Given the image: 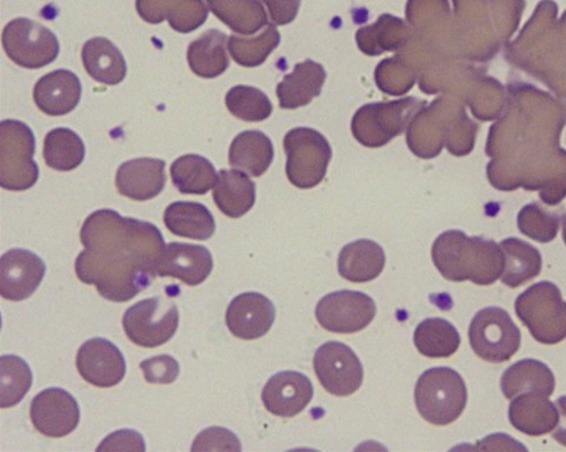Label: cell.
Masks as SVG:
<instances>
[{
	"label": "cell",
	"instance_id": "6da1fadb",
	"mask_svg": "<svg viewBox=\"0 0 566 452\" xmlns=\"http://www.w3.org/2000/svg\"><path fill=\"white\" fill-rule=\"evenodd\" d=\"M81 241L84 250L75 263L78 280L114 303H127L151 285L167 248L155 224L112 210L88 216Z\"/></svg>",
	"mask_w": 566,
	"mask_h": 452
},
{
	"label": "cell",
	"instance_id": "7a4b0ae2",
	"mask_svg": "<svg viewBox=\"0 0 566 452\" xmlns=\"http://www.w3.org/2000/svg\"><path fill=\"white\" fill-rule=\"evenodd\" d=\"M432 260L446 280L454 283L467 281L488 286L500 280L505 259L501 248L492 240L469 238L460 231H449L437 238Z\"/></svg>",
	"mask_w": 566,
	"mask_h": 452
},
{
	"label": "cell",
	"instance_id": "3957f363",
	"mask_svg": "<svg viewBox=\"0 0 566 452\" xmlns=\"http://www.w3.org/2000/svg\"><path fill=\"white\" fill-rule=\"evenodd\" d=\"M416 406L424 421L438 427L455 422L468 404L464 379L450 368L424 371L417 381Z\"/></svg>",
	"mask_w": 566,
	"mask_h": 452
},
{
	"label": "cell",
	"instance_id": "277c9868",
	"mask_svg": "<svg viewBox=\"0 0 566 452\" xmlns=\"http://www.w3.org/2000/svg\"><path fill=\"white\" fill-rule=\"evenodd\" d=\"M515 309L537 341L555 345L566 338V303L554 283L541 282L528 287L516 299Z\"/></svg>",
	"mask_w": 566,
	"mask_h": 452
},
{
	"label": "cell",
	"instance_id": "5b68a950",
	"mask_svg": "<svg viewBox=\"0 0 566 452\" xmlns=\"http://www.w3.org/2000/svg\"><path fill=\"white\" fill-rule=\"evenodd\" d=\"M424 104L416 97L367 104L353 117V135L365 147H382L405 132Z\"/></svg>",
	"mask_w": 566,
	"mask_h": 452
},
{
	"label": "cell",
	"instance_id": "8992f818",
	"mask_svg": "<svg viewBox=\"0 0 566 452\" xmlns=\"http://www.w3.org/2000/svg\"><path fill=\"white\" fill-rule=\"evenodd\" d=\"M34 135L21 120L0 124V186L11 191L28 190L38 182L39 166L33 161Z\"/></svg>",
	"mask_w": 566,
	"mask_h": 452
},
{
	"label": "cell",
	"instance_id": "52a82bcc",
	"mask_svg": "<svg viewBox=\"0 0 566 452\" xmlns=\"http://www.w3.org/2000/svg\"><path fill=\"white\" fill-rule=\"evenodd\" d=\"M287 154L286 172L292 185L311 189L326 177L332 148L326 137L311 128H295L283 140Z\"/></svg>",
	"mask_w": 566,
	"mask_h": 452
},
{
	"label": "cell",
	"instance_id": "ba28073f",
	"mask_svg": "<svg viewBox=\"0 0 566 452\" xmlns=\"http://www.w3.org/2000/svg\"><path fill=\"white\" fill-rule=\"evenodd\" d=\"M469 338L478 357L500 364L517 354L522 334L504 308L486 307L478 312L472 319Z\"/></svg>",
	"mask_w": 566,
	"mask_h": 452
},
{
	"label": "cell",
	"instance_id": "9c48e42d",
	"mask_svg": "<svg viewBox=\"0 0 566 452\" xmlns=\"http://www.w3.org/2000/svg\"><path fill=\"white\" fill-rule=\"evenodd\" d=\"M179 322V308L171 299L154 297L129 307L122 323L124 332L134 344L154 349L175 336Z\"/></svg>",
	"mask_w": 566,
	"mask_h": 452
},
{
	"label": "cell",
	"instance_id": "30bf717a",
	"mask_svg": "<svg viewBox=\"0 0 566 452\" xmlns=\"http://www.w3.org/2000/svg\"><path fill=\"white\" fill-rule=\"evenodd\" d=\"M3 48L17 65L40 69L55 62L60 55L56 34L28 19H15L3 31Z\"/></svg>",
	"mask_w": 566,
	"mask_h": 452
},
{
	"label": "cell",
	"instance_id": "8fae6325",
	"mask_svg": "<svg viewBox=\"0 0 566 452\" xmlns=\"http://www.w3.org/2000/svg\"><path fill=\"white\" fill-rule=\"evenodd\" d=\"M377 305L369 295L358 291H338L318 302L315 316L327 332L356 334L374 322Z\"/></svg>",
	"mask_w": 566,
	"mask_h": 452
},
{
	"label": "cell",
	"instance_id": "7c38bea8",
	"mask_svg": "<svg viewBox=\"0 0 566 452\" xmlns=\"http://www.w3.org/2000/svg\"><path fill=\"white\" fill-rule=\"evenodd\" d=\"M313 364L322 386L334 396L353 395L363 385V364L350 347L343 343L329 341L318 347Z\"/></svg>",
	"mask_w": 566,
	"mask_h": 452
},
{
	"label": "cell",
	"instance_id": "4fadbf2b",
	"mask_svg": "<svg viewBox=\"0 0 566 452\" xmlns=\"http://www.w3.org/2000/svg\"><path fill=\"white\" fill-rule=\"evenodd\" d=\"M30 416L35 430L51 439L67 437L81 421L75 397L61 388H50L35 396Z\"/></svg>",
	"mask_w": 566,
	"mask_h": 452
},
{
	"label": "cell",
	"instance_id": "5bb4252c",
	"mask_svg": "<svg viewBox=\"0 0 566 452\" xmlns=\"http://www.w3.org/2000/svg\"><path fill=\"white\" fill-rule=\"evenodd\" d=\"M81 377L96 388H114L127 374V362L118 347L108 339L86 340L76 358Z\"/></svg>",
	"mask_w": 566,
	"mask_h": 452
},
{
	"label": "cell",
	"instance_id": "9a60e30c",
	"mask_svg": "<svg viewBox=\"0 0 566 452\" xmlns=\"http://www.w3.org/2000/svg\"><path fill=\"white\" fill-rule=\"evenodd\" d=\"M46 266L31 251L10 250L0 259V294L7 301L22 302L42 284Z\"/></svg>",
	"mask_w": 566,
	"mask_h": 452
},
{
	"label": "cell",
	"instance_id": "2e32d148",
	"mask_svg": "<svg viewBox=\"0 0 566 452\" xmlns=\"http://www.w3.org/2000/svg\"><path fill=\"white\" fill-rule=\"evenodd\" d=\"M276 317L274 304L264 295L248 292L238 295L226 312V324L233 336L243 340L269 334Z\"/></svg>",
	"mask_w": 566,
	"mask_h": 452
},
{
	"label": "cell",
	"instance_id": "e0dca14e",
	"mask_svg": "<svg viewBox=\"0 0 566 452\" xmlns=\"http://www.w3.org/2000/svg\"><path fill=\"white\" fill-rule=\"evenodd\" d=\"M314 395L312 381L305 375L283 371L273 376L262 390V402L274 416L283 419L303 412Z\"/></svg>",
	"mask_w": 566,
	"mask_h": 452
},
{
	"label": "cell",
	"instance_id": "ac0fdd59",
	"mask_svg": "<svg viewBox=\"0 0 566 452\" xmlns=\"http://www.w3.org/2000/svg\"><path fill=\"white\" fill-rule=\"evenodd\" d=\"M212 269L214 260L205 246L170 242L158 265L157 274L175 277L188 286H199L207 281Z\"/></svg>",
	"mask_w": 566,
	"mask_h": 452
},
{
	"label": "cell",
	"instance_id": "d6986e66",
	"mask_svg": "<svg viewBox=\"0 0 566 452\" xmlns=\"http://www.w3.org/2000/svg\"><path fill=\"white\" fill-rule=\"evenodd\" d=\"M136 10L145 22L159 24L168 21L180 33L202 27L209 13L203 0H136Z\"/></svg>",
	"mask_w": 566,
	"mask_h": 452
},
{
	"label": "cell",
	"instance_id": "ffe728a7",
	"mask_svg": "<svg viewBox=\"0 0 566 452\" xmlns=\"http://www.w3.org/2000/svg\"><path fill=\"white\" fill-rule=\"evenodd\" d=\"M166 162L142 158L119 166L116 174L118 193L135 201H148L166 187Z\"/></svg>",
	"mask_w": 566,
	"mask_h": 452
},
{
	"label": "cell",
	"instance_id": "44dd1931",
	"mask_svg": "<svg viewBox=\"0 0 566 452\" xmlns=\"http://www.w3.org/2000/svg\"><path fill=\"white\" fill-rule=\"evenodd\" d=\"M81 96L80 78L65 69L43 76L33 90L35 106L49 116H64L73 112L78 106Z\"/></svg>",
	"mask_w": 566,
	"mask_h": 452
},
{
	"label": "cell",
	"instance_id": "7402d4cb",
	"mask_svg": "<svg viewBox=\"0 0 566 452\" xmlns=\"http://www.w3.org/2000/svg\"><path fill=\"white\" fill-rule=\"evenodd\" d=\"M509 420L513 428L528 434L543 437L554 430L559 421V412L545 395L527 392L520 395L510 406Z\"/></svg>",
	"mask_w": 566,
	"mask_h": 452
},
{
	"label": "cell",
	"instance_id": "603a6c76",
	"mask_svg": "<svg viewBox=\"0 0 566 452\" xmlns=\"http://www.w3.org/2000/svg\"><path fill=\"white\" fill-rule=\"evenodd\" d=\"M326 72L322 64L307 60L295 65L292 74L279 83L276 95L282 109H297L307 106L322 94Z\"/></svg>",
	"mask_w": 566,
	"mask_h": 452
},
{
	"label": "cell",
	"instance_id": "cb8c5ba5",
	"mask_svg": "<svg viewBox=\"0 0 566 452\" xmlns=\"http://www.w3.org/2000/svg\"><path fill=\"white\" fill-rule=\"evenodd\" d=\"M386 263V255L379 243L358 240L348 243L339 255V274L356 284L377 280Z\"/></svg>",
	"mask_w": 566,
	"mask_h": 452
},
{
	"label": "cell",
	"instance_id": "d4e9b609",
	"mask_svg": "<svg viewBox=\"0 0 566 452\" xmlns=\"http://www.w3.org/2000/svg\"><path fill=\"white\" fill-rule=\"evenodd\" d=\"M212 199L224 216L239 219L255 204L256 187L244 172L222 169L212 189Z\"/></svg>",
	"mask_w": 566,
	"mask_h": 452
},
{
	"label": "cell",
	"instance_id": "484cf974",
	"mask_svg": "<svg viewBox=\"0 0 566 452\" xmlns=\"http://www.w3.org/2000/svg\"><path fill=\"white\" fill-rule=\"evenodd\" d=\"M413 38L411 27L392 14H382L375 24L364 27L357 32L358 46L368 56L402 49Z\"/></svg>",
	"mask_w": 566,
	"mask_h": 452
},
{
	"label": "cell",
	"instance_id": "4316f807",
	"mask_svg": "<svg viewBox=\"0 0 566 452\" xmlns=\"http://www.w3.org/2000/svg\"><path fill=\"white\" fill-rule=\"evenodd\" d=\"M274 159L271 138L258 130L239 134L229 149V165L259 178L269 170Z\"/></svg>",
	"mask_w": 566,
	"mask_h": 452
},
{
	"label": "cell",
	"instance_id": "83f0119b",
	"mask_svg": "<svg viewBox=\"0 0 566 452\" xmlns=\"http://www.w3.org/2000/svg\"><path fill=\"white\" fill-rule=\"evenodd\" d=\"M555 387L556 380L551 368L536 359H523L511 365L501 380V388L506 399L527 392L548 397L554 393Z\"/></svg>",
	"mask_w": 566,
	"mask_h": 452
},
{
	"label": "cell",
	"instance_id": "f1b7e54d",
	"mask_svg": "<svg viewBox=\"0 0 566 452\" xmlns=\"http://www.w3.org/2000/svg\"><path fill=\"white\" fill-rule=\"evenodd\" d=\"M82 61L88 76L106 85L119 84L127 76V63L109 40H88L82 49Z\"/></svg>",
	"mask_w": 566,
	"mask_h": 452
},
{
	"label": "cell",
	"instance_id": "f546056e",
	"mask_svg": "<svg viewBox=\"0 0 566 452\" xmlns=\"http://www.w3.org/2000/svg\"><path fill=\"white\" fill-rule=\"evenodd\" d=\"M227 34L219 30H208L193 41L187 52L191 72L202 78L221 76L229 66Z\"/></svg>",
	"mask_w": 566,
	"mask_h": 452
},
{
	"label": "cell",
	"instance_id": "4dcf8cb0",
	"mask_svg": "<svg viewBox=\"0 0 566 452\" xmlns=\"http://www.w3.org/2000/svg\"><path fill=\"white\" fill-rule=\"evenodd\" d=\"M167 229L177 236L205 241L216 233V220L199 202H174L165 212Z\"/></svg>",
	"mask_w": 566,
	"mask_h": 452
},
{
	"label": "cell",
	"instance_id": "1f68e13d",
	"mask_svg": "<svg viewBox=\"0 0 566 452\" xmlns=\"http://www.w3.org/2000/svg\"><path fill=\"white\" fill-rule=\"evenodd\" d=\"M505 265L502 282L511 288H517L539 275L543 260L539 251L518 239H507L501 243Z\"/></svg>",
	"mask_w": 566,
	"mask_h": 452
},
{
	"label": "cell",
	"instance_id": "d6a6232c",
	"mask_svg": "<svg viewBox=\"0 0 566 452\" xmlns=\"http://www.w3.org/2000/svg\"><path fill=\"white\" fill-rule=\"evenodd\" d=\"M209 9L230 30L241 34H254L269 23L259 0H206Z\"/></svg>",
	"mask_w": 566,
	"mask_h": 452
},
{
	"label": "cell",
	"instance_id": "836d02e7",
	"mask_svg": "<svg viewBox=\"0 0 566 452\" xmlns=\"http://www.w3.org/2000/svg\"><path fill=\"white\" fill-rule=\"evenodd\" d=\"M174 186L182 195L205 196L216 186L218 174L203 156L189 154L174 161L170 167Z\"/></svg>",
	"mask_w": 566,
	"mask_h": 452
},
{
	"label": "cell",
	"instance_id": "e575fe53",
	"mask_svg": "<svg viewBox=\"0 0 566 452\" xmlns=\"http://www.w3.org/2000/svg\"><path fill=\"white\" fill-rule=\"evenodd\" d=\"M415 344L418 351L429 358H448L453 356L460 346L457 328L442 318H429L416 328Z\"/></svg>",
	"mask_w": 566,
	"mask_h": 452
},
{
	"label": "cell",
	"instance_id": "d590c367",
	"mask_svg": "<svg viewBox=\"0 0 566 452\" xmlns=\"http://www.w3.org/2000/svg\"><path fill=\"white\" fill-rule=\"evenodd\" d=\"M85 146L82 138L67 128L53 129L45 136V164L59 171H70L80 167L84 160Z\"/></svg>",
	"mask_w": 566,
	"mask_h": 452
},
{
	"label": "cell",
	"instance_id": "8d00e7d4",
	"mask_svg": "<svg viewBox=\"0 0 566 452\" xmlns=\"http://www.w3.org/2000/svg\"><path fill=\"white\" fill-rule=\"evenodd\" d=\"M33 376L29 364L21 357H0V407H15L23 401L32 387Z\"/></svg>",
	"mask_w": 566,
	"mask_h": 452
},
{
	"label": "cell",
	"instance_id": "74e56055",
	"mask_svg": "<svg viewBox=\"0 0 566 452\" xmlns=\"http://www.w3.org/2000/svg\"><path fill=\"white\" fill-rule=\"evenodd\" d=\"M280 32L272 24H269L256 38L230 36L228 49L233 60L245 67H255L265 60L280 44Z\"/></svg>",
	"mask_w": 566,
	"mask_h": 452
},
{
	"label": "cell",
	"instance_id": "f35d334b",
	"mask_svg": "<svg viewBox=\"0 0 566 452\" xmlns=\"http://www.w3.org/2000/svg\"><path fill=\"white\" fill-rule=\"evenodd\" d=\"M230 114L245 122L268 119L273 112L272 102L263 92L248 85H237L226 96Z\"/></svg>",
	"mask_w": 566,
	"mask_h": 452
},
{
	"label": "cell",
	"instance_id": "ab89813d",
	"mask_svg": "<svg viewBox=\"0 0 566 452\" xmlns=\"http://www.w3.org/2000/svg\"><path fill=\"white\" fill-rule=\"evenodd\" d=\"M378 88L389 95H403L413 88L416 74L401 56L385 60L376 71Z\"/></svg>",
	"mask_w": 566,
	"mask_h": 452
},
{
	"label": "cell",
	"instance_id": "60d3db41",
	"mask_svg": "<svg viewBox=\"0 0 566 452\" xmlns=\"http://www.w3.org/2000/svg\"><path fill=\"white\" fill-rule=\"evenodd\" d=\"M449 10L448 0H409L406 17L413 32H418L420 38L436 23L446 20Z\"/></svg>",
	"mask_w": 566,
	"mask_h": 452
},
{
	"label": "cell",
	"instance_id": "b9f144b4",
	"mask_svg": "<svg viewBox=\"0 0 566 452\" xmlns=\"http://www.w3.org/2000/svg\"><path fill=\"white\" fill-rule=\"evenodd\" d=\"M518 225L523 234L544 243L553 241L558 232L557 218L545 214L536 204L524 208Z\"/></svg>",
	"mask_w": 566,
	"mask_h": 452
},
{
	"label": "cell",
	"instance_id": "7bdbcfd3",
	"mask_svg": "<svg viewBox=\"0 0 566 452\" xmlns=\"http://www.w3.org/2000/svg\"><path fill=\"white\" fill-rule=\"evenodd\" d=\"M150 385H171L180 375V365L168 355L156 356L139 364Z\"/></svg>",
	"mask_w": 566,
	"mask_h": 452
},
{
	"label": "cell",
	"instance_id": "ee69618b",
	"mask_svg": "<svg viewBox=\"0 0 566 452\" xmlns=\"http://www.w3.org/2000/svg\"><path fill=\"white\" fill-rule=\"evenodd\" d=\"M235 433L223 428L212 427L199 433L191 451H241Z\"/></svg>",
	"mask_w": 566,
	"mask_h": 452
},
{
	"label": "cell",
	"instance_id": "f6af8a7d",
	"mask_svg": "<svg viewBox=\"0 0 566 452\" xmlns=\"http://www.w3.org/2000/svg\"><path fill=\"white\" fill-rule=\"evenodd\" d=\"M97 451H146V442L139 432L124 429L111 433Z\"/></svg>",
	"mask_w": 566,
	"mask_h": 452
},
{
	"label": "cell",
	"instance_id": "bcb514c9",
	"mask_svg": "<svg viewBox=\"0 0 566 452\" xmlns=\"http://www.w3.org/2000/svg\"><path fill=\"white\" fill-rule=\"evenodd\" d=\"M268 8L271 21L275 25L291 24L297 15L301 0H261Z\"/></svg>",
	"mask_w": 566,
	"mask_h": 452
},
{
	"label": "cell",
	"instance_id": "7dc6e473",
	"mask_svg": "<svg viewBox=\"0 0 566 452\" xmlns=\"http://www.w3.org/2000/svg\"><path fill=\"white\" fill-rule=\"evenodd\" d=\"M555 404L559 412V421L553 433V439L566 446V396L558 398Z\"/></svg>",
	"mask_w": 566,
	"mask_h": 452
}]
</instances>
